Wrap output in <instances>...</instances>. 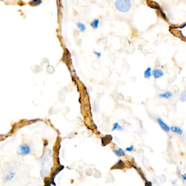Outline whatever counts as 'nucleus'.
I'll return each instance as SVG.
<instances>
[{"instance_id":"1","label":"nucleus","mask_w":186,"mask_h":186,"mask_svg":"<svg viewBox=\"0 0 186 186\" xmlns=\"http://www.w3.org/2000/svg\"><path fill=\"white\" fill-rule=\"evenodd\" d=\"M114 6L118 11L126 13L130 11L132 4L131 0H116Z\"/></svg>"},{"instance_id":"2","label":"nucleus","mask_w":186,"mask_h":186,"mask_svg":"<svg viewBox=\"0 0 186 186\" xmlns=\"http://www.w3.org/2000/svg\"><path fill=\"white\" fill-rule=\"evenodd\" d=\"M31 153V147L29 145L27 144L20 145L17 150V153L20 156L28 155Z\"/></svg>"},{"instance_id":"3","label":"nucleus","mask_w":186,"mask_h":186,"mask_svg":"<svg viewBox=\"0 0 186 186\" xmlns=\"http://www.w3.org/2000/svg\"><path fill=\"white\" fill-rule=\"evenodd\" d=\"M157 122L158 123V125L159 126V127L161 128L162 130L164 131L165 132H169L170 131V127L169 126L164 122L163 120L161 118H157Z\"/></svg>"},{"instance_id":"4","label":"nucleus","mask_w":186,"mask_h":186,"mask_svg":"<svg viewBox=\"0 0 186 186\" xmlns=\"http://www.w3.org/2000/svg\"><path fill=\"white\" fill-rule=\"evenodd\" d=\"M164 75V72L162 70L159 69H155L152 71V76L155 79H158L162 77Z\"/></svg>"},{"instance_id":"5","label":"nucleus","mask_w":186,"mask_h":186,"mask_svg":"<svg viewBox=\"0 0 186 186\" xmlns=\"http://www.w3.org/2000/svg\"><path fill=\"white\" fill-rule=\"evenodd\" d=\"M16 176V172H15L14 171L11 170L9 171L7 174H6L5 177V180L6 182H9L11 181L14 179L15 177Z\"/></svg>"},{"instance_id":"6","label":"nucleus","mask_w":186,"mask_h":186,"mask_svg":"<svg viewBox=\"0 0 186 186\" xmlns=\"http://www.w3.org/2000/svg\"><path fill=\"white\" fill-rule=\"evenodd\" d=\"M112 139V136L109 134H107L105 136L103 137L101 139V143L103 146H106L109 144L110 142H111Z\"/></svg>"},{"instance_id":"7","label":"nucleus","mask_w":186,"mask_h":186,"mask_svg":"<svg viewBox=\"0 0 186 186\" xmlns=\"http://www.w3.org/2000/svg\"><path fill=\"white\" fill-rule=\"evenodd\" d=\"M170 131H172L173 133L177 134L178 135H182L183 134V131L181 128L177 126H172L170 127Z\"/></svg>"},{"instance_id":"8","label":"nucleus","mask_w":186,"mask_h":186,"mask_svg":"<svg viewBox=\"0 0 186 186\" xmlns=\"http://www.w3.org/2000/svg\"><path fill=\"white\" fill-rule=\"evenodd\" d=\"M173 96L172 93L169 91H167L161 94L158 95V97L161 99H171Z\"/></svg>"},{"instance_id":"9","label":"nucleus","mask_w":186,"mask_h":186,"mask_svg":"<svg viewBox=\"0 0 186 186\" xmlns=\"http://www.w3.org/2000/svg\"><path fill=\"white\" fill-rule=\"evenodd\" d=\"M99 25H100V20L98 19H95L90 23V27L94 30H96L99 28Z\"/></svg>"},{"instance_id":"10","label":"nucleus","mask_w":186,"mask_h":186,"mask_svg":"<svg viewBox=\"0 0 186 186\" xmlns=\"http://www.w3.org/2000/svg\"><path fill=\"white\" fill-rule=\"evenodd\" d=\"M152 76V69L150 67H147L144 72V77L146 79H149Z\"/></svg>"},{"instance_id":"11","label":"nucleus","mask_w":186,"mask_h":186,"mask_svg":"<svg viewBox=\"0 0 186 186\" xmlns=\"http://www.w3.org/2000/svg\"><path fill=\"white\" fill-rule=\"evenodd\" d=\"M76 26L77 27L78 29L80 30V31L84 33L85 31H86L87 27L86 26L85 24H84V23L81 22H77L76 23Z\"/></svg>"},{"instance_id":"12","label":"nucleus","mask_w":186,"mask_h":186,"mask_svg":"<svg viewBox=\"0 0 186 186\" xmlns=\"http://www.w3.org/2000/svg\"><path fill=\"white\" fill-rule=\"evenodd\" d=\"M113 153L118 156V157H122L124 156H125V153L124 150H122L121 149H115V150H113Z\"/></svg>"},{"instance_id":"13","label":"nucleus","mask_w":186,"mask_h":186,"mask_svg":"<svg viewBox=\"0 0 186 186\" xmlns=\"http://www.w3.org/2000/svg\"><path fill=\"white\" fill-rule=\"evenodd\" d=\"M115 130L123 131L124 130V128H122L121 125H120L118 122H115V123H114L113 128L112 129V131H114Z\"/></svg>"},{"instance_id":"14","label":"nucleus","mask_w":186,"mask_h":186,"mask_svg":"<svg viewBox=\"0 0 186 186\" xmlns=\"http://www.w3.org/2000/svg\"><path fill=\"white\" fill-rule=\"evenodd\" d=\"M43 3V0H31L30 2V5L34 7H36L41 5Z\"/></svg>"},{"instance_id":"15","label":"nucleus","mask_w":186,"mask_h":186,"mask_svg":"<svg viewBox=\"0 0 186 186\" xmlns=\"http://www.w3.org/2000/svg\"><path fill=\"white\" fill-rule=\"evenodd\" d=\"M124 166V162L122 161V160H119V161L117 162L116 164L114 165L112 168H115V169H121Z\"/></svg>"},{"instance_id":"16","label":"nucleus","mask_w":186,"mask_h":186,"mask_svg":"<svg viewBox=\"0 0 186 186\" xmlns=\"http://www.w3.org/2000/svg\"><path fill=\"white\" fill-rule=\"evenodd\" d=\"M181 102H184L186 101V90H184L180 95V97Z\"/></svg>"},{"instance_id":"17","label":"nucleus","mask_w":186,"mask_h":186,"mask_svg":"<svg viewBox=\"0 0 186 186\" xmlns=\"http://www.w3.org/2000/svg\"><path fill=\"white\" fill-rule=\"evenodd\" d=\"M159 11H160V14H161V17H162L163 18H164V19H167V15H166V14H165V13H164V11H162L161 9H159Z\"/></svg>"},{"instance_id":"18","label":"nucleus","mask_w":186,"mask_h":186,"mask_svg":"<svg viewBox=\"0 0 186 186\" xmlns=\"http://www.w3.org/2000/svg\"><path fill=\"white\" fill-rule=\"evenodd\" d=\"M134 146H133V145H131L130 147H127V148L126 149V151H128V152H131V151H132L134 150Z\"/></svg>"},{"instance_id":"19","label":"nucleus","mask_w":186,"mask_h":186,"mask_svg":"<svg viewBox=\"0 0 186 186\" xmlns=\"http://www.w3.org/2000/svg\"><path fill=\"white\" fill-rule=\"evenodd\" d=\"M178 182V180L177 179H173L171 181V183L172 184V186H175Z\"/></svg>"},{"instance_id":"20","label":"nucleus","mask_w":186,"mask_h":186,"mask_svg":"<svg viewBox=\"0 0 186 186\" xmlns=\"http://www.w3.org/2000/svg\"><path fill=\"white\" fill-rule=\"evenodd\" d=\"M94 53L96 56H97V58H100L101 57V53L99 52H97V51H94Z\"/></svg>"},{"instance_id":"21","label":"nucleus","mask_w":186,"mask_h":186,"mask_svg":"<svg viewBox=\"0 0 186 186\" xmlns=\"http://www.w3.org/2000/svg\"><path fill=\"white\" fill-rule=\"evenodd\" d=\"M181 178L183 180V181H186V173H184L181 175Z\"/></svg>"},{"instance_id":"22","label":"nucleus","mask_w":186,"mask_h":186,"mask_svg":"<svg viewBox=\"0 0 186 186\" xmlns=\"http://www.w3.org/2000/svg\"><path fill=\"white\" fill-rule=\"evenodd\" d=\"M145 186H151V183H147V184L145 185Z\"/></svg>"}]
</instances>
